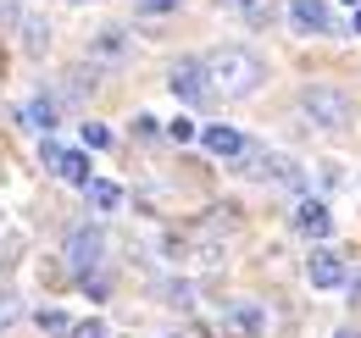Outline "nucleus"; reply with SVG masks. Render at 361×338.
Masks as SVG:
<instances>
[{"label": "nucleus", "instance_id": "obj_1", "mask_svg": "<svg viewBox=\"0 0 361 338\" xmlns=\"http://www.w3.org/2000/svg\"><path fill=\"white\" fill-rule=\"evenodd\" d=\"M206 73H212V89L228 94V100L256 94V89L267 84V61H262L256 50H245V44H223V50L206 61Z\"/></svg>", "mask_w": 361, "mask_h": 338}, {"label": "nucleus", "instance_id": "obj_2", "mask_svg": "<svg viewBox=\"0 0 361 338\" xmlns=\"http://www.w3.org/2000/svg\"><path fill=\"white\" fill-rule=\"evenodd\" d=\"M350 111H356V100H350L345 89H334V84H306L300 89V117L312 127H350Z\"/></svg>", "mask_w": 361, "mask_h": 338}, {"label": "nucleus", "instance_id": "obj_3", "mask_svg": "<svg viewBox=\"0 0 361 338\" xmlns=\"http://www.w3.org/2000/svg\"><path fill=\"white\" fill-rule=\"evenodd\" d=\"M167 89L178 94L189 111H206L212 106V73H206V61H195V56H183V61H173V73H167Z\"/></svg>", "mask_w": 361, "mask_h": 338}, {"label": "nucleus", "instance_id": "obj_4", "mask_svg": "<svg viewBox=\"0 0 361 338\" xmlns=\"http://www.w3.org/2000/svg\"><path fill=\"white\" fill-rule=\"evenodd\" d=\"M39 161H45L56 177H67V183H84V189H90V156H84L78 144H50V139H45Z\"/></svg>", "mask_w": 361, "mask_h": 338}, {"label": "nucleus", "instance_id": "obj_5", "mask_svg": "<svg viewBox=\"0 0 361 338\" xmlns=\"http://www.w3.org/2000/svg\"><path fill=\"white\" fill-rule=\"evenodd\" d=\"M67 261H73L78 277H90L94 266L106 261V233H100V227H73V239H67Z\"/></svg>", "mask_w": 361, "mask_h": 338}, {"label": "nucleus", "instance_id": "obj_6", "mask_svg": "<svg viewBox=\"0 0 361 338\" xmlns=\"http://www.w3.org/2000/svg\"><path fill=\"white\" fill-rule=\"evenodd\" d=\"M306 277H312L317 294H334V289H345V283H350L345 261H339L334 250H312V261H306Z\"/></svg>", "mask_w": 361, "mask_h": 338}, {"label": "nucleus", "instance_id": "obj_7", "mask_svg": "<svg viewBox=\"0 0 361 338\" xmlns=\"http://www.w3.org/2000/svg\"><path fill=\"white\" fill-rule=\"evenodd\" d=\"M200 144H206L212 156H223V161H233V167H239V161H245V150H250V139H245L239 127H228V123H212L206 133H200Z\"/></svg>", "mask_w": 361, "mask_h": 338}, {"label": "nucleus", "instance_id": "obj_8", "mask_svg": "<svg viewBox=\"0 0 361 338\" xmlns=\"http://www.w3.org/2000/svg\"><path fill=\"white\" fill-rule=\"evenodd\" d=\"M289 28H295V34H328V28H334L328 0H289Z\"/></svg>", "mask_w": 361, "mask_h": 338}, {"label": "nucleus", "instance_id": "obj_9", "mask_svg": "<svg viewBox=\"0 0 361 338\" xmlns=\"http://www.w3.org/2000/svg\"><path fill=\"white\" fill-rule=\"evenodd\" d=\"M295 227H300L306 239H328V233H334V216H328V206H322V200H312V194H306V200L295 206Z\"/></svg>", "mask_w": 361, "mask_h": 338}, {"label": "nucleus", "instance_id": "obj_10", "mask_svg": "<svg viewBox=\"0 0 361 338\" xmlns=\"http://www.w3.org/2000/svg\"><path fill=\"white\" fill-rule=\"evenodd\" d=\"M228 6H233L250 28H272V23H278V0H228Z\"/></svg>", "mask_w": 361, "mask_h": 338}, {"label": "nucleus", "instance_id": "obj_11", "mask_svg": "<svg viewBox=\"0 0 361 338\" xmlns=\"http://www.w3.org/2000/svg\"><path fill=\"white\" fill-rule=\"evenodd\" d=\"M84 200H90L94 211H117V206H123V189H117L111 177H90V189H84Z\"/></svg>", "mask_w": 361, "mask_h": 338}, {"label": "nucleus", "instance_id": "obj_12", "mask_svg": "<svg viewBox=\"0 0 361 338\" xmlns=\"http://www.w3.org/2000/svg\"><path fill=\"white\" fill-rule=\"evenodd\" d=\"M56 117H61V111H56V94H34V100L23 106V123L28 127H56Z\"/></svg>", "mask_w": 361, "mask_h": 338}, {"label": "nucleus", "instance_id": "obj_13", "mask_svg": "<svg viewBox=\"0 0 361 338\" xmlns=\"http://www.w3.org/2000/svg\"><path fill=\"white\" fill-rule=\"evenodd\" d=\"M228 322H233V327H239V333H262V327H267V316H262V305H233V311H228Z\"/></svg>", "mask_w": 361, "mask_h": 338}, {"label": "nucleus", "instance_id": "obj_14", "mask_svg": "<svg viewBox=\"0 0 361 338\" xmlns=\"http://www.w3.org/2000/svg\"><path fill=\"white\" fill-rule=\"evenodd\" d=\"M39 327H45V333H73V316H67L61 305H45V311H39Z\"/></svg>", "mask_w": 361, "mask_h": 338}, {"label": "nucleus", "instance_id": "obj_15", "mask_svg": "<svg viewBox=\"0 0 361 338\" xmlns=\"http://www.w3.org/2000/svg\"><path fill=\"white\" fill-rule=\"evenodd\" d=\"M23 316V299L11 294V289H0V333H11V322Z\"/></svg>", "mask_w": 361, "mask_h": 338}, {"label": "nucleus", "instance_id": "obj_16", "mask_svg": "<svg viewBox=\"0 0 361 338\" xmlns=\"http://www.w3.org/2000/svg\"><path fill=\"white\" fill-rule=\"evenodd\" d=\"M90 50H94V56H123V50H128V39H123L117 28H106V34H100V39H94Z\"/></svg>", "mask_w": 361, "mask_h": 338}, {"label": "nucleus", "instance_id": "obj_17", "mask_svg": "<svg viewBox=\"0 0 361 338\" xmlns=\"http://www.w3.org/2000/svg\"><path fill=\"white\" fill-rule=\"evenodd\" d=\"M67 338H111V327L100 322V316H90V322H73V333Z\"/></svg>", "mask_w": 361, "mask_h": 338}, {"label": "nucleus", "instance_id": "obj_18", "mask_svg": "<svg viewBox=\"0 0 361 338\" xmlns=\"http://www.w3.org/2000/svg\"><path fill=\"white\" fill-rule=\"evenodd\" d=\"M84 144H90V150H106V144H111V127L106 123H84Z\"/></svg>", "mask_w": 361, "mask_h": 338}, {"label": "nucleus", "instance_id": "obj_19", "mask_svg": "<svg viewBox=\"0 0 361 338\" xmlns=\"http://www.w3.org/2000/svg\"><path fill=\"white\" fill-rule=\"evenodd\" d=\"M84 294H90V299H106V294H111V277H106V272H90V277H84Z\"/></svg>", "mask_w": 361, "mask_h": 338}, {"label": "nucleus", "instance_id": "obj_20", "mask_svg": "<svg viewBox=\"0 0 361 338\" xmlns=\"http://www.w3.org/2000/svg\"><path fill=\"white\" fill-rule=\"evenodd\" d=\"M139 11H145V17H161V11H173V6H178V0H134Z\"/></svg>", "mask_w": 361, "mask_h": 338}, {"label": "nucleus", "instance_id": "obj_21", "mask_svg": "<svg viewBox=\"0 0 361 338\" xmlns=\"http://www.w3.org/2000/svg\"><path fill=\"white\" fill-rule=\"evenodd\" d=\"M173 139H183V144H189V139H195V123H189V117H178V123H173Z\"/></svg>", "mask_w": 361, "mask_h": 338}, {"label": "nucleus", "instance_id": "obj_22", "mask_svg": "<svg viewBox=\"0 0 361 338\" xmlns=\"http://www.w3.org/2000/svg\"><path fill=\"white\" fill-rule=\"evenodd\" d=\"M167 299H173V305H189V283H167Z\"/></svg>", "mask_w": 361, "mask_h": 338}, {"label": "nucleus", "instance_id": "obj_23", "mask_svg": "<svg viewBox=\"0 0 361 338\" xmlns=\"http://www.w3.org/2000/svg\"><path fill=\"white\" fill-rule=\"evenodd\" d=\"M350 34H361V6H356V17H350Z\"/></svg>", "mask_w": 361, "mask_h": 338}, {"label": "nucleus", "instance_id": "obj_24", "mask_svg": "<svg viewBox=\"0 0 361 338\" xmlns=\"http://www.w3.org/2000/svg\"><path fill=\"white\" fill-rule=\"evenodd\" d=\"M334 338H361V333H350V327H345V333H334Z\"/></svg>", "mask_w": 361, "mask_h": 338}, {"label": "nucleus", "instance_id": "obj_25", "mask_svg": "<svg viewBox=\"0 0 361 338\" xmlns=\"http://www.w3.org/2000/svg\"><path fill=\"white\" fill-rule=\"evenodd\" d=\"M167 338H183V333H167Z\"/></svg>", "mask_w": 361, "mask_h": 338}, {"label": "nucleus", "instance_id": "obj_26", "mask_svg": "<svg viewBox=\"0 0 361 338\" xmlns=\"http://www.w3.org/2000/svg\"><path fill=\"white\" fill-rule=\"evenodd\" d=\"M350 6H361V0H350Z\"/></svg>", "mask_w": 361, "mask_h": 338}]
</instances>
